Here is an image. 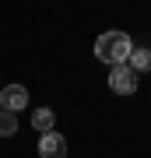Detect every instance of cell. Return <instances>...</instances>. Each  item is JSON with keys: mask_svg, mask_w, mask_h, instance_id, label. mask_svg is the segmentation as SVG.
<instances>
[{"mask_svg": "<svg viewBox=\"0 0 151 158\" xmlns=\"http://www.w3.org/2000/svg\"><path fill=\"white\" fill-rule=\"evenodd\" d=\"M134 53V42H130L127 32H106L95 39V60L109 63V67H123Z\"/></svg>", "mask_w": 151, "mask_h": 158, "instance_id": "1", "label": "cell"}, {"mask_svg": "<svg viewBox=\"0 0 151 158\" xmlns=\"http://www.w3.org/2000/svg\"><path fill=\"white\" fill-rule=\"evenodd\" d=\"M14 130H18V116L7 113V109H0V137H11Z\"/></svg>", "mask_w": 151, "mask_h": 158, "instance_id": "7", "label": "cell"}, {"mask_svg": "<svg viewBox=\"0 0 151 158\" xmlns=\"http://www.w3.org/2000/svg\"><path fill=\"white\" fill-rule=\"evenodd\" d=\"M28 106V91L25 85H7L0 91V109H7V113H18V109Z\"/></svg>", "mask_w": 151, "mask_h": 158, "instance_id": "4", "label": "cell"}, {"mask_svg": "<svg viewBox=\"0 0 151 158\" xmlns=\"http://www.w3.org/2000/svg\"><path fill=\"white\" fill-rule=\"evenodd\" d=\"M39 158H67V137L63 134H42L39 137Z\"/></svg>", "mask_w": 151, "mask_h": 158, "instance_id": "3", "label": "cell"}, {"mask_svg": "<svg viewBox=\"0 0 151 158\" xmlns=\"http://www.w3.org/2000/svg\"><path fill=\"white\" fill-rule=\"evenodd\" d=\"M53 123H56V113H53V109H39V113H32V127L39 130V134H53Z\"/></svg>", "mask_w": 151, "mask_h": 158, "instance_id": "5", "label": "cell"}, {"mask_svg": "<svg viewBox=\"0 0 151 158\" xmlns=\"http://www.w3.org/2000/svg\"><path fill=\"white\" fill-rule=\"evenodd\" d=\"M109 88L116 91V95H134V91H137V74L130 70L127 63H123V67H112L109 70Z\"/></svg>", "mask_w": 151, "mask_h": 158, "instance_id": "2", "label": "cell"}, {"mask_svg": "<svg viewBox=\"0 0 151 158\" xmlns=\"http://www.w3.org/2000/svg\"><path fill=\"white\" fill-rule=\"evenodd\" d=\"M127 67L130 70H151V49H134V53H130V60H127Z\"/></svg>", "mask_w": 151, "mask_h": 158, "instance_id": "6", "label": "cell"}]
</instances>
